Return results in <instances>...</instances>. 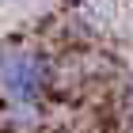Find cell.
Listing matches in <instances>:
<instances>
[{
  "label": "cell",
  "instance_id": "6da1fadb",
  "mask_svg": "<svg viewBox=\"0 0 133 133\" xmlns=\"http://www.w3.org/2000/svg\"><path fill=\"white\" fill-rule=\"evenodd\" d=\"M46 61L38 53H4L0 57V88L19 103H34L42 91H46Z\"/></svg>",
  "mask_w": 133,
  "mask_h": 133
}]
</instances>
